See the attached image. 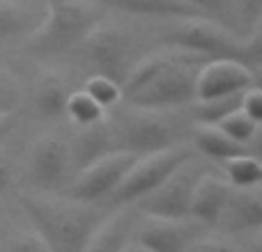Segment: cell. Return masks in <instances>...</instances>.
<instances>
[{
  "instance_id": "28",
  "label": "cell",
  "mask_w": 262,
  "mask_h": 252,
  "mask_svg": "<svg viewBox=\"0 0 262 252\" xmlns=\"http://www.w3.org/2000/svg\"><path fill=\"white\" fill-rule=\"evenodd\" d=\"M18 101H21V94H18L16 85L5 81V78H0V115L16 113Z\"/></svg>"
},
{
  "instance_id": "12",
  "label": "cell",
  "mask_w": 262,
  "mask_h": 252,
  "mask_svg": "<svg viewBox=\"0 0 262 252\" xmlns=\"http://www.w3.org/2000/svg\"><path fill=\"white\" fill-rule=\"evenodd\" d=\"M258 85L255 69L232 58H216L200 62L195 73V101L237 94Z\"/></svg>"
},
{
  "instance_id": "18",
  "label": "cell",
  "mask_w": 262,
  "mask_h": 252,
  "mask_svg": "<svg viewBox=\"0 0 262 252\" xmlns=\"http://www.w3.org/2000/svg\"><path fill=\"white\" fill-rule=\"evenodd\" d=\"M101 7H111L118 12H127L134 16H154V18H191L203 16L186 0H97Z\"/></svg>"
},
{
  "instance_id": "11",
  "label": "cell",
  "mask_w": 262,
  "mask_h": 252,
  "mask_svg": "<svg viewBox=\"0 0 262 252\" xmlns=\"http://www.w3.org/2000/svg\"><path fill=\"white\" fill-rule=\"evenodd\" d=\"M85 60L90 62L92 71L113 78L122 85L127 78L129 64V39L118 28H101V23L81 41Z\"/></svg>"
},
{
  "instance_id": "25",
  "label": "cell",
  "mask_w": 262,
  "mask_h": 252,
  "mask_svg": "<svg viewBox=\"0 0 262 252\" xmlns=\"http://www.w3.org/2000/svg\"><path fill=\"white\" fill-rule=\"evenodd\" d=\"M83 90L106 110L118 106L120 101H122V85L115 83L113 78H108V76H101V73H92V76L85 81Z\"/></svg>"
},
{
  "instance_id": "5",
  "label": "cell",
  "mask_w": 262,
  "mask_h": 252,
  "mask_svg": "<svg viewBox=\"0 0 262 252\" xmlns=\"http://www.w3.org/2000/svg\"><path fill=\"white\" fill-rule=\"evenodd\" d=\"M163 110L131 108V113H122L113 122L115 147L134 152L138 156L180 144V129L175 122L161 115Z\"/></svg>"
},
{
  "instance_id": "27",
  "label": "cell",
  "mask_w": 262,
  "mask_h": 252,
  "mask_svg": "<svg viewBox=\"0 0 262 252\" xmlns=\"http://www.w3.org/2000/svg\"><path fill=\"white\" fill-rule=\"evenodd\" d=\"M242 110H244L251 119H255L258 124L262 122V92L258 85L249 87V90L244 92V96H242Z\"/></svg>"
},
{
  "instance_id": "2",
  "label": "cell",
  "mask_w": 262,
  "mask_h": 252,
  "mask_svg": "<svg viewBox=\"0 0 262 252\" xmlns=\"http://www.w3.org/2000/svg\"><path fill=\"white\" fill-rule=\"evenodd\" d=\"M21 209L30 222L32 232L44 241L46 250L53 252H78L88 250L92 234L101 218L104 209L92 202H81L72 197H46V195H23Z\"/></svg>"
},
{
  "instance_id": "14",
  "label": "cell",
  "mask_w": 262,
  "mask_h": 252,
  "mask_svg": "<svg viewBox=\"0 0 262 252\" xmlns=\"http://www.w3.org/2000/svg\"><path fill=\"white\" fill-rule=\"evenodd\" d=\"M219 225H223L232 234H258L262 227L260 186H253V188H235L232 186Z\"/></svg>"
},
{
  "instance_id": "29",
  "label": "cell",
  "mask_w": 262,
  "mask_h": 252,
  "mask_svg": "<svg viewBox=\"0 0 262 252\" xmlns=\"http://www.w3.org/2000/svg\"><path fill=\"white\" fill-rule=\"evenodd\" d=\"M14 184V163L7 154L0 152V195H5Z\"/></svg>"
},
{
  "instance_id": "3",
  "label": "cell",
  "mask_w": 262,
  "mask_h": 252,
  "mask_svg": "<svg viewBox=\"0 0 262 252\" xmlns=\"http://www.w3.org/2000/svg\"><path fill=\"white\" fill-rule=\"evenodd\" d=\"M161 44L170 48H180L182 53H191L193 58L216 60V58H232L249 64L258 71L262 44H260V28L249 32L244 41L235 39L223 23H216L205 16L191 18H172L170 26L163 28Z\"/></svg>"
},
{
  "instance_id": "21",
  "label": "cell",
  "mask_w": 262,
  "mask_h": 252,
  "mask_svg": "<svg viewBox=\"0 0 262 252\" xmlns=\"http://www.w3.org/2000/svg\"><path fill=\"white\" fill-rule=\"evenodd\" d=\"M221 163H223V172H226L230 186H235V188H253V186H260L262 165H260V158L253 152L239 154V156H232Z\"/></svg>"
},
{
  "instance_id": "6",
  "label": "cell",
  "mask_w": 262,
  "mask_h": 252,
  "mask_svg": "<svg viewBox=\"0 0 262 252\" xmlns=\"http://www.w3.org/2000/svg\"><path fill=\"white\" fill-rule=\"evenodd\" d=\"M203 167L186 158L182 165H177L154 190H149L145 197L136 202L140 213L157 218H189L191 197L198 179L203 177Z\"/></svg>"
},
{
  "instance_id": "8",
  "label": "cell",
  "mask_w": 262,
  "mask_h": 252,
  "mask_svg": "<svg viewBox=\"0 0 262 252\" xmlns=\"http://www.w3.org/2000/svg\"><path fill=\"white\" fill-rule=\"evenodd\" d=\"M136 158H138V154L127 152V149H115V152L97 158L95 163H90L88 167L74 174L64 195L92 204L101 202V199H111V195L115 193V188L124 179L129 167L136 163Z\"/></svg>"
},
{
  "instance_id": "22",
  "label": "cell",
  "mask_w": 262,
  "mask_h": 252,
  "mask_svg": "<svg viewBox=\"0 0 262 252\" xmlns=\"http://www.w3.org/2000/svg\"><path fill=\"white\" fill-rule=\"evenodd\" d=\"M244 92L216 96V99L193 101V104H191V117H193V122H198V124H216V122H221L228 113H232V110H237L242 106V96H244Z\"/></svg>"
},
{
  "instance_id": "15",
  "label": "cell",
  "mask_w": 262,
  "mask_h": 252,
  "mask_svg": "<svg viewBox=\"0 0 262 252\" xmlns=\"http://www.w3.org/2000/svg\"><path fill=\"white\" fill-rule=\"evenodd\" d=\"M120 211L106 213L101 218V222L97 225L95 234H92L88 250H127L134 239L136 225L140 220V209L136 207V202L129 204H118Z\"/></svg>"
},
{
  "instance_id": "19",
  "label": "cell",
  "mask_w": 262,
  "mask_h": 252,
  "mask_svg": "<svg viewBox=\"0 0 262 252\" xmlns=\"http://www.w3.org/2000/svg\"><path fill=\"white\" fill-rule=\"evenodd\" d=\"M191 142L193 147L203 154L205 158H214V161H228L239 154H249L251 149L246 144H239L223 133L216 124H198L191 129Z\"/></svg>"
},
{
  "instance_id": "16",
  "label": "cell",
  "mask_w": 262,
  "mask_h": 252,
  "mask_svg": "<svg viewBox=\"0 0 262 252\" xmlns=\"http://www.w3.org/2000/svg\"><path fill=\"white\" fill-rule=\"evenodd\" d=\"M46 14L44 0H0V41H26Z\"/></svg>"
},
{
  "instance_id": "1",
  "label": "cell",
  "mask_w": 262,
  "mask_h": 252,
  "mask_svg": "<svg viewBox=\"0 0 262 252\" xmlns=\"http://www.w3.org/2000/svg\"><path fill=\"white\" fill-rule=\"evenodd\" d=\"M200 62L182 55H152L129 69L122 99L131 108L168 110L195 101V73Z\"/></svg>"
},
{
  "instance_id": "30",
  "label": "cell",
  "mask_w": 262,
  "mask_h": 252,
  "mask_svg": "<svg viewBox=\"0 0 262 252\" xmlns=\"http://www.w3.org/2000/svg\"><path fill=\"white\" fill-rule=\"evenodd\" d=\"M14 126H16V113L0 115V147H3V142L9 138V133L14 131Z\"/></svg>"
},
{
  "instance_id": "20",
  "label": "cell",
  "mask_w": 262,
  "mask_h": 252,
  "mask_svg": "<svg viewBox=\"0 0 262 252\" xmlns=\"http://www.w3.org/2000/svg\"><path fill=\"white\" fill-rule=\"evenodd\" d=\"M67 99H69L67 85L55 76H46V78H41L35 90V110L44 119L64 117Z\"/></svg>"
},
{
  "instance_id": "26",
  "label": "cell",
  "mask_w": 262,
  "mask_h": 252,
  "mask_svg": "<svg viewBox=\"0 0 262 252\" xmlns=\"http://www.w3.org/2000/svg\"><path fill=\"white\" fill-rule=\"evenodd\" d=\"M186 3L198 9L205 18H212L216 23H228L237 16L235 0H186Z\"/></svg>"
},
{
  "instance_id": "24",
  "label": "cell",
  "mask_w": 262,
  "mask_h": 252,
  "mask_svg": "<svg viewBox=\"0 0 262 252\" xmlns=\"http://www.w3.org/2000/svg\"><path fill=\"white\" fill-rule=\"evenodd\" d=\"M216 126L223 131V133L230 135L235 142L246 144V147L258 138V129H260V124L255 122V119H251L249 115L242 110V106L237 110H232V113H228L221 122H216Z\"/></svg>"
},
{
  "instance_id": "13",
  "label": "cell",
  "mask_w": 262,
  "mask_h": 252,
  "mask_svg": "<svg viewBox=\"0 0 262 252\" xmlns=\"http://www.w3.org/2000/svg\"><path fill=\"white\" fill-rule=\"evenodd\" d=\"M115 133L113 122L108 117H101L97 122L76 126V133L69 140V154H72V172L76 174L78 170L88 167L97 158L115 152Z\"/></svg>"
},
{
  "instance_id": "10",
  "label": "cell",
  "mask_w": 262,
  "mask_h": 252,
  "mask_svg": "<svg viewBox=\"0 0 262 252\" xmlns=\"http://www.w3.org/2000/svg\"><path fill=\"white\" fill-rule=\"evenodd\" d=\"M205 225L193 218H157L145 216L138 220L129 248L152 252H182L189 250L195 239L203 236Z\"/></svg>"
},
{
  "instance_id": "9",
  "label": "cell",
  "mask_w": 262,
  "mask_h": 252,
  "mask_svg": "<svg viewBox=\"0 0 262 252\" xmlns=\"http://www.w3.org/2000/svg\"><path fill=\"white\" fill-rule=\"evenodd\" d=\"M72 154L69 140L62 135L49 133L39 138L32 147L28 161V179L41 193H55L67 186L72 177Z\"/></svg>"
},
{
  "instance_id": "17",
  "label": "cell",
  "mask_w": 262,
  "mask_h": 252,
  "mask_svg": "<svg viewBox=\"0 0 262 252\" xmlns=\"http://www.w3.org/2000/svg\"><path fill=\"white\" fill-rule=\"evenodd\" d=\"M230 188L232 186L228 184L226 179L203 172V177L198 179V184H195V188H193L189 218L198 220L200 225H205V227L219 225L221 213L228 202V195H230Z\"/></svg>"
},
{
  "instance_id": "23",
  "label": "cell",
  "mask_w": 262,
  "mask_h": 252,
  "mask_svg": "<svg viewBox=\"0 0 262 252\" xmlns=\"http://www.w3.org/2000/svg\"><path fill=\"white\" fill-rule=\"evenodd\" d=\"M106 115V108H101L85 90H78V92H69V99H67V108H64V117L69 119L72 124L83 126V124H90L97 122Z\"/></svg>"
},
{
  "instance_id": "4",
  "label": "cell",
  "mask_w": 262,
  "mask_h": 252,
  "mask_svg": "<svg viewBox=\"0 0 262 252\" xmlns=\"http://www.w3.org/2000/svg\"><path fill=\"white\" fill-rule=\"evenodd\" d=\"M46 14L23 44L35 55H60L81 41L104 21V7L97 0H44Z\"/></svg>"
},
{
  "instance_id": "7",
  "label": "cell",
  "mask_w": 262,
  "mask_h": 252,
  "mask_svg": "<svg viewBox=\"0 0 262 252\" xmlns=\"http://www.w3.org/2000/svg\"><path fill=\"white\" fill-rule=\"evenodd\" d=\"M186 158H191V152L186 147H182V144L138 156L134 165L129 167V172L124 174V179L120 181V186L115 188V193L111 195V202L113 204L138 202L149 190L157 188V186L161 184L177 165H182Z\"/></svg>"
}]
</instances>
